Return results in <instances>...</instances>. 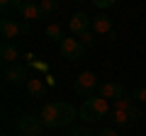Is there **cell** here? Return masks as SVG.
Listing matches in <instances>:
<instances>
[{
	"instance_id": "ba28073f",
	"label": "cell",
	"mask_w": 146,
	"mask_h": 136,
	"mask_svg": "<svg viewBox=\"0 0 146 136\" xmlns=\"http://www.w3.org/2000/svg\"><path fill=\"white\" fill-rule=\"evenodd\" d=\"M17 12L22 15V20H25V22H36V20H42V17H44L42 5L34 3V0H22V5H20V10H17Z\"/></svg>"
},
{
	"instance_id": "ffe728a7",
	"label": "cell",
	"mask_w": 146,
	"mask_h": 136,
	"mask_svg": "<svg viewBox=\"0 0 146 136\" xmlns=\"http://www.w3.org/2000/svg\"><path fill=\"white\" fill-rule=\"evenodd\" d=\"M131 97H134L136 102H146V85H139V88L131 92Z\"/></svg>"
},
{
	"instance_id": "7a4b0ae2",
	"label": "cell",
	"mask_w": 146,
	"mask_h": 136,
	"mask_svg": "<svg viewBox=\"0 0 146 136\" xmlns=\"http://www.w3.org/2000/svg\"><path fill=\"white\" fill-rule=\"evenodd\" d=\"M110 112H112L110 102L105 97H100V95L83 100V105L78 107V117L85 121V124H98V121H102L105 117H110Z\"/></svg>"
},
{
	"instance_id": "277c9868",
	"label": "cell",
	"mask_w": 146,
	"mask_h": 136,
	"mask_svg": "<svg viewBox=\"0 0 146 136\" xmlns=\"http://www.w3.org/2000/svg\"><path fill=\"white\" fill-rule=\"evenodd\" d=\"M58 51H61V56L66 58V61H80V58L85 56V46L78 39H73V37L63 39V42L58 44Z\"/></svg>"
},
{
	"instance_id": "484cf974",
	"label": "cell",
	"mask_w": 146,
	"mask_h": 136,
	"mask_svg": "<svg viewBox=\"0 0 146 136\" xmlns=\"http://www.w3.org/2000/svg\"><path fill=\"white\" fill-rule=\"evenodd\" d=\"M44 78H46V85H51V88L56 85V78H54V75H44Z\"/></svg>"
},
{
	"instance_id": "4316f807",
	"label": "cell",
	"mask_w": 146,
	"mask_h": 136,
	"mask_svg": "<svg viewBox=\"0 0 146 136\" xmlns=\"http://www.w3.org/2000/svg\"><path fill=\"white\" fill-rule=\"evenodd\" d=\"M0 136H7V134H0Z\"/></svg>"
},
{
	"instance_id": "5b68a950",
	"label": "cell",
	"mask_w": 146,
	"mask_h": 136,
	"mask_svg": "<svg viewBox=\"0 0 146 136\" xmlns=\"http://www.w3.org/2000/svg\"><path fill=\"white\" fill-rule=\"evenodd\" d=\"M15 126H17V131L22 136H39V131L44 129L42 117H34V114H22Z\"/></svg>"
},
{
	"instance_id": "8992f818",
	"label": "cell",
	"mask_w": 146,
	"mask_h": 136,
	"mask_svg": "<svg viewBox=\"0 0 146 136\" xmlns=\"http://www.w3.org/2000/svg\"><path fill=\"white\" fill-rule=\"evenodd\" d=\"M3 78H5V83H29V78H27V66H22V63H10V66H5L3 63Z\"/></svg>"
},
{
	"instance_id": "7402d4cb",
	"label": "cell",
	"mask_w": 146,
	"mask_h": 136,
	"mask_svg": "<svg viewBox=\"0 0 146 136\" xmlns=\"http://www.w3.org/2000/svg\"><path fill=\"white\" fill-rule=\"evenodd\" d=\"M127 114H129V124H134V121H139V119H141V110H139L136 105L131 107V110L127 112Z\"/></svg>"
},
{
	"instance_id": "8fae6325",
	"label": "cell",
	"mask_w": 146,
	"mask_h": 136,
	"mask_svg": "<svg viewBox=\"0 0 146 136\" xmlns=\"http://www.w3.org/2000/svg\"><path fill=\"white\" fill-rule=\"evenodd\" d=\"M98 95H100V97H105L107 102H117L119 97H124V88H122L119 83H112V80H110V83H102V85H100Z\"/></svg>"
},
{
	"instance_id": "9c48e42d",
	"label": "cell",
	"mask_w": 146,
	"mask_h": 136,
	"mask_svg": "<svg viewBox=\"0 0 146 136\" xmlns=\"http://www.w3.org/2000/svg\"><path fill=\"white\" fill-rule=\"evenodd\" d=\"M90 29H93L95 34H107V37L115 39V27H112V20H110L105 12L93 15V24H90Z\"/></svg>"
},
{
	"instance_id": "e0dca14e",
	"label": "cell",
	"mask_w": 146,
	"mask_h": 136,
	"mask_svg": "<svg viewBox=\"0 0 146 136\" xmlns=\"http://www.w3.org/2000/svg\"><path fill=\"white\" fill-rule=\"evenodd\" d=\"M112 124H117V126L129 124V114L127 112H112Z\"/></svg>"
},
{
	"instance_id": "44dd1931",
	"label": "cell",
	"mask_w": 146,
	"mask_h": 136,
	"mask_svg": "<svg viewBox=\"0 0 146 136\" xmlns=\"http://www.w3.org/2000/svg\"><path fill=\"white\" fill-rule=\"evenodd\" d=\"M78 42L83 44V46H93V44H95V39H93V29H90V32H85V34H80V37H78Z\"/></svg>"
},
{
	"instance_id": "3957f363",
	"label": "cell",
	"mask_w": 146,
	"mask_h": 136,
	"mask_svg": "<svg viewBox=\"0 0 146 136\" xmlns=\"http://www.w3.org/2000/svg\"><path fill=\"white\" fill-rule=\"evenodd\" d=\"M73 90L80 95V97H95V92L100 90L98 85V75L93 73V71H83V73L76 75V83H73Z\"/></svg>"
},
{
	"instance_id": "d6986e66",
	"label": "cell",
	"mask_w": 146,
	"mask_h": 136,
	"mask_svg": "<svg viewBox=\"0 0 146 136\" xmlns=\"http://www.w3.org/2000/svg\"><path fill=\"white\" fill-rule=\"evenodd\" d=\"M39 5H42L44 15H46V12H54V10H58V3H56V0H42Z\"/></svg>"
},
{
	"instance_id": "603a6c76",
	"label": "cell",
	"mask_w": 146,
	"mask_h": 136,
	"mask_svg": "<svg viewBox=\"0 0 146 136\" xmlns=\"http://www.w3.org/2000/svg\"><path fill=\"white\" fill-rule=\"evenodd\" d=\"M93 5L100 7V10H105V7H112V5H115V0H93Z\"/></svg>"
},
{
	"instance_id": "6da1fadb",
	"label": "cell",
	"mask_w": 146,
	"mask_h": 136,
	"mask_svg": "<svg viewBox=\"0 0 146 136\" xmlns=\"http://www.w3.org/2000/svg\"><path fill=\"white\" fill-rule=\"evenodd\" d=\"M39 117H42V124L46 129H63V126L73 124V119L78 117V110L71 102H66V100H56V102L44 105Z\"/></svg>"
},
{
	"instance_id": "4fadbf2b",
	"label": "cell",
	"mask_w": 146,
	"mask_h": 136,
	"mask_svg": "<svg viewBox=\"0 0 146 136\" xmlns=\"http://www.w3.org/2000/svg\"><path fill=\"white\" fill-rule=\"evenodd\" d=\"M27 90H29L32 97H44V95H46V83H44L42 78H29Z\"/></svg>"
},
{
	"instance_id": "5bb4252c",
	"label": "cell",
	"mask_w": 146,
	"mask_h": 136,
	"mask_svg": "<svg viewBox=\"0 0 146 136\" xmlns=\"http://www.w3.org/2000/svg\"><path fill=\"white\" fill-rule=\"evenodd\" d=\"M134 107V97H119L117 102H112V112H129Z\"/></svg>"
},
{
	"instance_id": "ac0fdd59",
	"label": "cell",
	"mask_w": 146,
	"mask_h": 136,
	"mask_svg": "<svg viewBox=\"0 0 146 136\" xmlns=\"http://www.w3.org/2000/svg\"><path fill=\"white\" fill-rule=\"evenodd\" d=\"M66 136H93V131H90L88 126H73Z\"/></svg>"
},
{
	"instance_id": "30bf717a",
	"label": "cell",
	"mask_w": 146,
	"mask_h": 136,
	"mask_svg": "<svg viewBox=\"0 0 146 136\" xmlns=\"http://www.w3.org/2000/svg\"><path fill=\"white\" fill-rule=\"evenodd\" d=\"M0 34H3V42H12V39H17L22 34L20 22L10 20V17H3V20H0Z\"/></svg>"
},
{
	"instance_id": "d4e9b609",
	"label": "cell",
	"mask_w": 146,
	"mask_h": 136,
	"mask_svg": "<svg viewBox=\"0 0 146 136\" xmlns=\"http://www.w3.org/2000/svg\"><path fill=\"white\" fill-rule=\"evenodd\" d=\"M22 27V34H27V32H32V22H20Z\"/></svg>"
},
{
	"instance_id": "7c38bea8",
	"label": "cell",
	"mask_w": 146,
	"mask_h": 136,
	"mask_svg": "<svg viewBox=\"0 0 146 136\" xmlns=\"http://www.w3.org/2000/svg\"><path fill=\"white\" fill-rule=\"evenodd\" d=\"M0 58H3L5 66L17 63V58H20V49H17V44L15 42H3V44H0Z\"/></svg>"
},
{
	"instance_id": "52a82bcc",
	"label": "cell",
	"mask_w": 146,
	"mask_h": 136,
	"mask_svg": "<svg viewBox=\"0 0 146 136\" xmlns=\"http://www.w3.org/2000/svg\"><path fill=\"white\" fill-rule=\"evenodd\" d=\"M93 24V17H88L85 12H76V15L68 20V29H71V37H80L85 32H90Z\"/></svg>"
},
{
	"instance_id": "cb8c5ba5",
	"label": "cell",
	"mask_w": 146,
	"mask_h": 136,
	"mask_svg": "<svg viewBox=\"0 0 146 136\" xmlns=\"http://www.w3.org/2000/svg\"><path fill=\"white\" fill-rule=\"evenodd\" d=\"M98 136H119V134H117L112 126H107V129H100V131H98Z\"/></svg>"
},
{
	"instance_id": "2e32d148",
	"label": "cell",
	"mask_w": 146,
	"mask_h": 136,
	"mask_svg": "<svg viewBox=\"0 0 146 136\" xmlns=\"http://www.w3.org/2000/svg\"><path fill=\"white\" fill-rule=\"evenodd\" d=\"M25 58H27V66L36 68V71H44V73L49 71V63H44V61H36V56H34V53H27Z\"/></svg>"
},
{
	"instance_id": "9a60e30c",
	"label": "cell",
	"mask_w": 146,
	"mask_h": 136,
	"mask_svg": "<svg viewBox=\"0 0 146 136\" xmlns=\"http://www.w3.org/2000/svg\"><path fill=\"white\" fill-rule=\"evenodd\" d=\"M46 37H49V39H54V42H58V44L66 39V37H63L61 24H49V27H46Z\"/></svg>"
}]
</instances>
